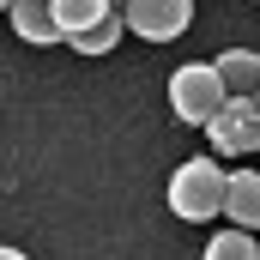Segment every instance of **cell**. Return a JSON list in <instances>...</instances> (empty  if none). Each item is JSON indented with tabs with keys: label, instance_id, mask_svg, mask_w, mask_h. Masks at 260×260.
<instances>
[{
	"label": "cell",
	"instance_id": "4",
	"mask_svg": "<svg viewBox=\"0 0 260 260\" xmlns=\"http://www.w3.org/2000/svg\"><path fill=\"white\" fill-rule=\"evenodd\" d=\"M127 30L145 43H176L194 24V0H127Z\"/></svg>",
	"mask_w": 260,
	"mask_h": 260
},
{
	"label": "cell",
	"instance_id": "5",
	"mask_svg": "<svg viewBox=\"0 0 260 260\" xmlns=\"http://www.w3.org/2000/svg\"><path fill=\"white\" fill-rule=\"evenodd\" d=\"M12 30H18L24 43H37V49L67 43V30H61V18H55L49 0H12Z\"/></svg>",
	"mask_w": 260,
	"mask_h": 260
},
{
	"label": "cell",
	"instance_id": "13",
	"mask_svg": "<svg viewBox=\"0 0 260 260\" xmlns=\"http://www.w3.org/2000/svg\"><path fill=\"white\" fill-rule=\"evenodd\" d=\"M254 97H260V91H254Z\"/></svg>",
	"mask_w": 260,
	"mask_h": 260
},
{
	"label": "cell",
	"instance_id": "6",
	"mask_svg": "<svg viewBox=\"0 0 260 260\" xmlns=\"http://www.w3.org/2000/svg\"><path fill=\"white\" fill-rule=\"evenodd\" d=\"M224 218H230V224H242V230H260V170H236V176H230Z\"/></svg>",
	"mask_w": 260,
	"mask_h": 260
},
{
	"label": "cell",
	"instance_id": "1",
	"mask_svg": "<svg viewBox=\"0 0 260 260\" xmlns=\"http://www.w3.org/2000/svg\"><path fill=\"white\" fill-rule=\"evenodd\" d=\"M224 200H230V176L218 170V157H188V164H176V176H170V212H176V218L206 224V218L224 212Z\"/></svg>",
	"mask_w": 260,
	"mask_h": 260
},
{
	"label": "cell",
	"instance_id": "3",
	"mask_svg": "<svg viewBox=\"0 0 260 260\" xmlns=\"http://www.w3.org/2000/svg\"><path fill=\"white\" fill-rule=\"evenodd\" d=\"M206 133H212V145H218L224 157L260 151V97H230V103L206 121Z\"/></svg>",
	"mask_w": 260,
	"mask_h": 260
},
{
	"label": "cell",
	"instance_id": "10",
	"mask_svg": "<svg viewBox=\"0 0 260 260\" xmlns=\"http://www.w3.org/2000/svg\"><path fill=\"white\" fill-rule=\"evenodd\" d=\"M206 260H260V242H254V230H242V224L218 230V236L206 242Z\"/></svg>",
	"mask_w": 260,
	"mask_h": 260
},
{
	"label": "cell",
	"instance_id": "11",
	"mask_svg": "<svg viewBox=\"0 0 260 260\" xmlns=\"http://www.w3.org/2000/svg\"><path fill=\"white\" fill-rule=\"evenodd\" d=\"M0 260H24V254H18V248H0Z\"/></svg>",
	"mask_w": 260,
	"mask_h": 260
},
{
	"label": "cell",
	"instance_id": "8",
	"mask_svg": "<svg viewBox=\"0 0 260 260\" xmlns=\"http://www.w3.org/2000/svg\"><path fill=\"white\" fill-rule=\"evenodd\" d=\"M49 6H55V18H61L67 37H79V30H91V24H103L115 12V0H49Z\"/></svg>",
	"mask_w": 260,
	"mask_h": 260
},
{
	"label": "cell",
	"instance_id": "9",
	"mask_svg": "<svg viewBox=\"0 0 260 260\" xmlns=\"http://www.w3.org/2000/svg\"><path fill=\"white\" fill-rule=\"evenodd\" d=\"M121 30H127V12L115 6V12H109L103 24H91V30H79V37H67V43H73L79 55H109V49L121 43Z\"/></svg>",
	"mask_w": 260,
	"mask_h": 260
},
{
	"label": "cell",
	"instance_id": "12",
	"mask_svg": "<svg viewBox=\"0 0 260 260\" xmlns=\"http://www.w3.org/2000/svg\"><path fill=\"white\" fill-rule=\"evenodd\" d=\"M115 6H127V0H115Z\"/></svg>",
	"mask_w": 260,
	"mask_h": 260
},
{
	"label": "cell",
	"instance_id": "7",
	"mask_svg": "<svg viewBox=\"0 0 260 260\" xmlns=\"http://www.w3.org/2000/svg\"><path fill=\"white\" fill-rule=\"evenodd\" d=\"M218 73H224V85H230L236 97H254L260 91V55L254 49H224V55H218Z\"/></svg>",
	"mask_w": 260,
	"mask_h": 260
},
{
	"label": "cell",
	"instance_id": "2",
	"mask_svg": "<svg viewBox=\"0 0 260 260\" xmlns=\"http://www.w3.org/2000/svg\"><path fill=\"white\" fill-rule=\"evenodd\" d=\"M230 97H236V91L224 85L218 61H188V67H176V73H170V115H176V121H188V127H206Z\"/></svg>",
	"mask_w": 260,
	"mask_h": 260
}]
</instances>
